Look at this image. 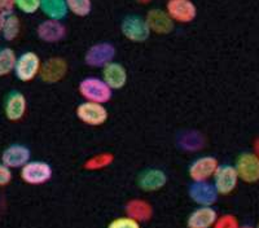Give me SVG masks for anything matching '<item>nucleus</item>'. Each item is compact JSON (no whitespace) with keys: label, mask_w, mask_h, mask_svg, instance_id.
Wrapping results in <instances>:
<instances>
[{"label":"nucleus","mask_w":259,"mask_h":228,"mask_svg":"<svg viewBox=\"0 0 259 228\" xmlns=\"http://www.w3.org/2000/svg\"><path fill=\"white\" fill-rule=\"evenodd\" d=\"M78 91L85 101L99 104H106L113 96V89L103 79L96 77H87L80 80Z\"/></svg>","instance_id":"f257e3e1"},{"label":"nucleus","mask_w":259,"mask_h":228,"mask_svg":"<svg viewBox=\"0 0 259 228\" xmlns=\"http://www.w3.org/2000/svg\"><path fill=\"white\" fill-rule=\"evenodd\" d=\"M121 31L123 36L134 43H143L150 36V29L144 20L140 16L130 15L123 18L121 24Z\"/></svg>","instance_id":"f03ea898"},{"label":"nucleus","mask_w":259,"mask_h":228,"mask_svg":"<svg viewBox=\"0 0 259 228\" xmlns=\"http://www.w3.org/2000/svg\"><path fill=\"white\" fill-rule=\"evenodd\" d=\"M77 117L79 121L89 126H101L108 119V109L104 107V104L92 103V101H84L77 107Z\"/></svg>","instance_id":"7ed1b4c3"},{"label":"nucleus","mask_w":259,"mask_h":228,"mask_svg":"<svg viewBox=\"0 0 259 228\" xmlns=\"http://www.w3.org/2000/svg\"><path fill=\"white\" fill-rule=\"evenodd\" d=\"M114 57V45L108 41H101L87 50L84 55V62L91 68H105L108 64L113 62Z\"/></svg>","instance_id":"20e7f679"},{"label":"nucleus","mask_w":259,"mask_h":228,"mask_svg":"<svg viewBox=\"0 0 259 228\" xmlns=\"http://www.w3.org/2000/svg\"><path fill=\"white\" fill-rule=\"evenodd\" d=\"M53 170L50 163L43 161H31L21 170V178L25 183L31 186H40L45 184L52 178Z\"/></svg>","instance_id":"39448f33"},{"label":"nucleus","mask_w":259,"mask_h":228,"mask_svg":"<svg viewBox=\"0 0 259 228\" xmlns=\"http://www.w3.org/2000/svg\"><path fill=\"white\" fill-rule=\"evenodd\" d=\"M40 59L34 52H25L17 59L15 66L16 77L21 82H30L40 73Z\"/></svg>","instance_id":"423d86ee"},{"label":"nucleus","mask_w":259,"mask_h":228,"mask_svg":"<svg viewBox=\"0 0 259 228\" xmlns=\"http://www.w3.org/2000/svg\"><path fill=\"white\" fill-rule=\"evenodd\" d=\"M235 169L239 178L245 183H255L259 180V158L251 152L240 154L236 160Z\"/></svg>","instance_id":"0eeeda50"},{"label":"nucleus","mask_w":259,"mask_h":228,"mask_svg":"<svg viewBox=\"0 0 259 228\" xmlns=\"http://www.w3.org/2000/svg\"><path fill=\"white\" fill-rule=\"evenodd\" d=\"M166 12L174 22L189 24L197 16V8L192 0H167Z\"/></svg>","instance_id":"6e6552de"},{"label":"nucleus","mask_w":259,"mask_h":228,"mask_svg":"<svg viewBox=\"0 0 259 228\" xmlns=\"http://www.w3.org/2000/svg\"><path fill=\"white\" fill-rule=\"evenodd\" d=\"M219 166L221 165L215 157L203 156L191 163L188 169L189 178L193 181H207L210 178H214Z\"/></svg>","instance_id":"1a4fd4ad"},{"label":"nucleus","mask_w":259,"mask_h":228,"mask_svg":"<svg viewBox=\"0 0 259 228\" xmlns=\"http://www.w3.org/2000/svg\"><path fill=\"white\" fill-rule=\"evenodd\" d=\"M239 179V174L236 171L235 166H219L214 175V186L219 195L227 196L236 190Z\"/></svg>","instance_id":"9d476101"},{"label":"nucleus","mask_w":259,"mask_h":228,"mask_svg":"<svg viewBox=\"0 0 259 228\" xmlns=\"http://www.w3.org/2000/svg\"><path fill=\"white\" fill-rule=\"evenodd\" d=\"M189 197L200 206H211L218 200V191L214 184L207 181H193L189 186Z\"/></svg>","instance_id":"9b49d317"},{"label":"nucleus","mask_w":259,"mask_h":228,"mask_svg":"<svg viewBox=\"0 0 259 228\" xmlns=\"http://www.w3.org/2000/svg\"><path fill=\"white\" fill-rule=\"evenodd\" d=\"M68 73V62L62 57H51L41 65L40 79L47 84H55L64 79Z\"/></svg>","instance_id":"f8f14e48"},{"label":"nucleus","mask_w":259,"mask_h":228,"mask_svg":"<svg viewBox=\"0 0 259 228\" xmlns=\"http://www.w3.org/2000/svg\"><path fill=\"white\" fill-rule=\"evenodd\" d=\"M138 187L144 192H156L167 183V175L159 169H147L138 176Z\"/></svg>","instance_id":"ddd939ff"},{"label":"nucleus","mask_w":259,"mask_h":228,"mask_svg":"<svg viewBox=\"0 0 259 228\" xmlns=\"http://www.w3.org/2000/svg\"><path fill=\"white\" fill-rule=\"evenodd\" d=\"M145 20L152 33L165 35L174 30V21L171 20L166 11L162 9H150Z\"/></svg>","instance_id":"4468645a"},{"label":"nucleus","mask_w":259,"mask_h":228,"mask_svg":"<svg viewBox=\"0 0 259 228\" xmlns=\"http://www.w3.org/2000/svg\"><path fill=\"white\" fill-rule=\"evenodd\" d=\"M26 99L18 91L9 92L4 101V113L9 121L16 122L24 118L26 113Z\"/></svg>","instance_id":"2eb2a0df"},{"label":"nucleus","mask_w":259,"mask_h":228,"mask_svg":"<svg viewBox=\"0 0 259 228\" xmlns=\"http://www.w3.org/2000/svg\"><path fill=\"white\" fill-rule=\"evenodd\" d=\"M36 34L39 39L46 43H57L66 36V26L61 21L48 18L47 21H43L41 24H39Z\"/></svg>","instance_id":"dca6fc26"},{"label":"nucleus","mask_w":259,"mask_h":228,"mask_svg":"<svg viewBox=\"0 0 259 228\" xmlns=\"http://www.w3.org/2000/svg\"><path fill=\"white\" fill-rule=\"evenodd\" d=\"M218 213L211 206H200L189 214L187 219L188 228H211L218 219Z\"/></svg>","instance_id":"f3484780"},{"label":"nucleus","mask_w":259,"mask_h":228,"mask_svg":"<svg viewBox=\"0 0 259 228\" xmlns=\"http://www.w3.org/2000/svg\"><path fill=\"white\" fill-rule=\"evenodd\" d=\"M30 160V149L25 145L13 144L6 149L2 154V161L9 169L24 167Z\"/></svg>","instance_id":"a211bd4d"},{"label":"nucleus","mask_w":259,"mask_h":228,"mask_svg":"<svg viewBox=\"0 0 259 228\" xmlns=\"http://www.w3.org/2000/svg\"><path fill=\"white\" fill-rule=\"evenodd\" d=\"M103 80L112 89H121L127 83V70L119 62H110L103 68Z\"/></svg>","instance_id":"6ab92c4d"},{"label":"nucleus","mask_w":259,"mask_h":228,"mask_svg":"<svg viewBox=\"0 0 259 228\" xmlns=\"http://www.w3.org/2000/svg\"><path fill=\"white\" fill-rule=\"evenodd\" d=\"M126 214L139 223L148 222L153 216V207L145 200L134 199L126 204Z\"/></svg>","instance_id":"aec40b11"},{"label":"nucleus","mask_w":259,"mask_h":228,"mask_svg":"<svg viewBox=\"0 0 259 228\" xmlns=\"http://www.w3.org/2000/svg\"><path fill=\"white\" fill-rule=\"evenodd\" d=\"M40 9L50 20L61 21L69 13L65 0H40Z\"/></svg>","instance_id":"412c9836"},{"label":"nucleus","mask_w":259,"mask_h":228,"mask_svg":"<svg viewBox=\"0 0 259 228\" xmlns=\"http://www.w3.org/2000/svg\"><path fill=\"white\" fill-rule=\"evenodd\" d=\"M20 18L15 13L0 16V31L6 40H15L20 34Z\"/></svg>","instance_id":"4be33fe9"},{"label":"nucleus","mask_w":259,"mask_h":228,"mask_svg":"<svg viewBox=\"0 0 259 228\" xmlns=\"http://www.w3.org/2000/svg\"><path fill=\"white\" fill-rule=\"evenodd\" d=\"M205 145V139L200 132L196 131H187V132L180 133L179 136V147L184 151L196 152L198 149H202Z\"/></svg>","instance_id":"5701e85b"},{"label":"nucleus","mask_w":259,"mask_h":228,"mask_svg":"<svg viewBox=\"0 0 259 228\" xmlns=\"http://www.w3.org/2000/svg\"><path fill=\"white\" fill-rule=\"evenodd\" d=\"M113 162H114V154L110 152H104V153L95 154L90 157L83 163V169L87 171H99V170H103L110 166Z\"/></svg>","instance_id":"b1692460"},{"label":"nucleus","mask_w":259,"mask_h":228,"mask_svg":"<svg viewBox=\"0 0 259 228\" xmlns=\"http://www.w3.org/2000/svg\"><path fill=\"white\" fill-rule=\"evenodd\" d=\"M16 62H17V59H16L15 51L7 47L2 48L0 50V77L8 75L15 69Z\"/></svg>","instance_id":"393cba45"},{"label":"nucleus","mask_w":259,"mask_h":228,"mask_svg":"<svg viewBox=\"0 0 259 228\" xmlns=\"http://www.w3.org/2000/svg\"><path fill=\"white\" fill-rule=\"evenodd\" d=\"M65 2H66L69 12L78 16V17H85L92 11L91 0H65Z\"/></svg>","instance_id":"a878e982"},{"label":"nucleus","mask_w":259,"mask_h":228,"mask_svg":"<svg viewBox=\"0 0 259 228\" xmlns=\"http://www.w3.org/2000/svg\"><path fill=\"white\" fill-rule=\"evenodd\" d=\"M15 2L17 8L27 15H32L40 8V0H15Z\"/></svg>","instance_id":"bb28decb"},{"label":"nucleus","mask_w":259,"mask_h":228,"mask_svg":"<svg viewBox=\"0 0 259 228\" xmlns=\"http://www.w3.org/2000/svg\"><path fill=\"white\" fill-rule=\"evenodd\" d=\"M212 228H240V223L232 214H224L217 219Z\"/></svg>","instance_id":"cd10ccee"},{"label":"nucleus","mask_w":259,"mask_h":228,"mask_svg":"<svg viewBox=\"0 0 259 228\" xmlns=\"http://www.w3.org/2000/svg\"><path fill=\"white\" fill-rule=\"evenodd\" d=\"M108 228H140V223L130 216H121L112 220Z\"/></svg>","instance_id":"c85d7f7f"},{"label":"nucleus","mask_w":259,"mask_h":228,"mask_svg":"<svg viewBox=\"0 0 259 228\" xmlns=\"http://www.w3.org/2000/svg\"><path fill=\"white\" fill-rule=\"evenodd\" d=\"M12 180V172L6 165H0V187H4Z\"/></svg>","instance_id":"c756f323"},{"label":"nucleus","mask_w":259,"mask_h":228,"mask_svg":"<svg viewBox=\"0 0 259 228\" xmlns=\"http://www.w3.org/2000/svg\"><path fill=\"white\" fill-rule=\"evenodd\" d=\"M16 6L15 0H0V16L13 13V8Z\"/></svg>","instance_id":"7c9ffc66"},{"label":"nucleus","mask_w":259,"mask_h":228,"mask_svg":"<svg viewBox=\"0 0 259 228\" xmlns=\"http://www.w3.org/2000/svg\"><path fill=\"white\" fill-rule=\"evenodd\" d=\"M253 148H254V152H253V153L255 154L256 157L259 158V138H256V139L254 140V145H253Z\"/></svg>","instance_id":"2f4dec72"},{"label":"nucleus","mask_w":259,"mask_h":228,"mask_svg":"<svg viewBox=\"0 0 259 228\" xmlns=\"http://www.w3.org/2000/svg\"><path fill=\"white\" fill-rule=\"evenodd\" d=\"M136 2H139V3H142V4H148L150 3L152 0H136Z\"/></svg>","instance_id":"473e14b6"},{"label":"nucleus","mask_w":259,"mask_h":228,"mask_svg":"<svg viewBox=\"0 0 259 228\" xmlns=\"http://www.w3.org/2000/svg\"><path fill=\"white\" fill-rule=\"evenodd\" d=\"M240 228H254V227H251V225H249V224H245V225H241Z\"/></svg>","instance_id":"72a5a7b5"},{"label":"nucleus","mask_w":259,"mask_h":228,"mask_svg":"<svg viewBox=\"0 0 259 228\" xmlns=\"http://www.w3.org/2000/svg\"><path fill=\"white\" fill-rule=\"evenodd\" d=\"M256 228H259V222H258V225H256Z\"/></svg>","instance_id":"f704fd0d"}]
</instances>
